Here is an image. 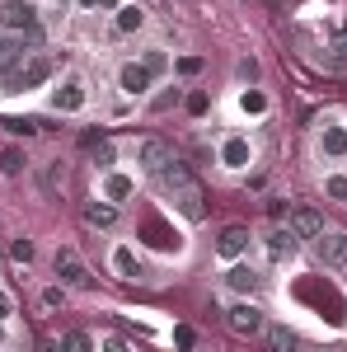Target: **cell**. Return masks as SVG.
<instances>
[{"label":"cell","mask_w":347,"mask_h":352,"mask_svg":"<svg viewBox=\"0 0 347 352\" xmlns=\"http://www.w3.org/2000/svg\"><path fill=\"white\" fill-rule=\"evenodd\" d=\"M225 324L235 329V333H240V338H254V333H263V310H258V305H254V300H240V305H230V310H225Z\"/></svg>","instance_id":"obj_1"},{"label":"cell","mask_w":347,"mask_h":352,"mask_svg":"<svg viewBox=\"0 0 347 352\" xmlns=\"http://www.w3.org/2000/svg\"><path fill=\"white\" fill-rule=\"evenodd\" d=\"M0 28H38V5L33 0H5L0 5Z\"/></svg>","instance_id":"obj_2"},{"label":"cell","mask_w":347,"mask_h":352,"mask_svg":"<svg viewBox=\"0 0 347 352\" xmlns=\"http://www.w3.org/2000/svg\"><path fill=\"white\" fill-rule=\"evenodd\" d=\"M56 277H61L66 287H89V268L80 263L76 249H56Z\"/></svg>","instance_id":"obj_3"},{"label":"cell","mask_w":347,"mask_h":352,"mask_svg":"<svg viewBox=\"0 0 347 352\" xmlns=\"http://www.w3.org/2000/svg\"><path fill=\"white\" fill-rule=\"evenodd\" d=\"M174 207H179L188 221H202V217H207V197H202V188H197L192 179L174 188Z\"/></svg>","instance_id":"obj_4"},{"label":"cell","mask_w":347,"mask_h":352,"mask_svg":"<svg viewBox=\"0 0 347 352\" xmlns=\"http://www.w3.org/2000/svg\"><path fill=\"white\" fill-rule=\"evenodd\" d=\"M52 109L56 113H80L85 109V80L80 76H66V85L52 94Z\"/></svg>","instance_id":"obj_5"},{"label":"cell","mask_w":347,"mask_h":352,"mask_svg":"<svg viewBox=\"0 0 347 352\" xmlns=\"http://www.w3.org/2000/svg\"><path fill=\"white\" fill-rule=\"evenodd\" d=\"M47 76H52V61H47V56H33L28 66H19V71L10 76V89H33V85H43Z\"/></svg>","instance_id":"obj_6"},{"label":"cell","mask_w":347,"mask_h":352,"mask_svg":"<svg viewBox=\"0 0 347 352\" xmlns=\"http://www.w3.org/2000/svg\"><path fill=\"white\" fill-rule=\"evenodd\" d=\"M320 263L324 268H343L347 263V235H338V230L320 235Z\"/></svg>","instance_id":"obj_7"},{"label":"cell","mask_w":347,"mask_h":352,"mask_svg":"<svg viewBox=\"0 0 347 352\" xmlns=\"http://www.w3.org/2000/svg\"><path fill=\"white\" fill-rule=\"evenodd\" d=\"M150 80H155V76H150L141 61H127V66L117 71V85H122V94H146V89H150Z\"/></svg>","instance_id":"obj_8"},{"label":"cell","mask_w":347,"mask_h":352,"mask_svg":"<svg viewBox=\"0 0 347 352\" xmlns=\"http://www.w3.org/2000/svg\"><path fill=\"white\" fill-rule=\"evenodd\" d=\"M291 230L300 235V240H320L324 235V217L315 212V207H295L291 212Z\"/></svg>","instance_id":"obj_9"},{"label":"cell","mask_w":347,"mask_h":352,"mask_svg":"<svg viewBox=\"0 0 347 352\" xmlns=\"http://www.w3.org/2000/svg\"><path fill=\"white\" fill-rule=\"evenodd\" d=\"M216 249H221V258H240L244 249H249V230H244V226H225L221 240H216Z\"/></svg>","instance_id":"obj_10"},{"label":"cell","mask_w":347,"mask_h":352,"mask_svg":"<svg viewBox=\"0 0 347 352\" xmlns=\"http://www.w3.org/2000/svg\"><path fill=\"white\" fill-rule=\"evenodd\" d=\"M136 160L146 164V169H150V174H160L164 164L174 160V151H169V146H164V141H141V155H136Z\"/></svg>","instance_id":"obj_11"},{"label":"cell","mask_w":347,"mask_h":352,"mask_svg":"<svg viewBox=\"0 0 347 352\" xmlns=\"http://www.w3.org/2000/svg\"><path fill=\"white\" fill-rule=\"evenodd\" d=\"M258 282H263V277H258L254 268H230V272H225V287H230V292H240V296H254V292H258Z\"/></svg>","instance_id":"obj_12"},{"label":"cell","mask_w":347,"mask_h":352,"mask_svg":"<svg viewBox=\"0 0 347 352\" xmlns=\"http://www.w3.org/2000/svg\"><path fill=\"white\" fill-rule=\"evenodd\" d=\"M221 160L230 164V169H244V164H249V141H244V136H225V146H221Z\"/></svg>","instance_id":"obj_13"},{"label":"cell","mask_w":347,"mask_h":352,"mask_svg":"<svg viewBox=\"0 0 347 352\" xmlns=\"http://www.w3.org/2000/svg\"><path fill=\"white\" fill-rule=\"evenodd\" d=\"M295 244H300L295 230H272V235H267V254H272V258H291Z\"/></svg>","instance_id":"obj_14"},{"label":"cell","mask_w":347,"mask_h":352,"mask_svg":"<svg viewBox=\"0 0 347 352\" xmlns=\"http://www.w3.org/2000/svg\"><path fill=\"white\" fill-rule=\"evenodd\" d=\"M113 268L122 272L127 282H141V277H146V268L136 263V254H132V249H127V244H122V249H113Z\"/></svg>","instance_id":"obj_15"},{"label":"cell","mask_w":347,"mask_h":352,"mask_svg":"<svg viewBox=\"0 0 347 352\" xmlns=\"http://www.w3.org/2000/svg\"><path fill=\"white\" fill-rule=\"evenodd\" d=\"M324 66H333V71H347V28L333 33V43L324 47Z\"/></svg>","instance_id":"obj_16"},{"label":"cell","mask_w":347,"mask_h":352,"mask_svg":"<svg viewBox=\"0 0 347 352\" xmlns=\"http://www.w3.org/2000/svg\"><path fill=\"white\" fill-rule=\"evenodd\" d=\"M85 221L99 226V230H108V226L117 221V207H113V202H85Z\"/></svg>","instance_id":"obj_17"},{"label":"cell","mask_w":347,"mask_h":352,"mask_svg":"<svg viewBox=\"0 0 347 352\" xmlns=\"http://www.w3.org/2000/svg\"><path fill=\"white\" fill-rule=\"evenodd\" d=\"M320 151L324 155H347V127H324Z\"/></svg>","instance_id":"obj_18"},{"label":"cell","mask_w":347,"mask_h":352,"mask_svg":"<svg viewBox=\"0 0 347 352\" xmlns=\"http://www.w3.org/2000/svg\"><path fill=\"white\" fill-rule=\"evenodd\" d=\"M141 24H146V10L141 5H122L117 10V33H136Z\"/></svg>","instance_id":"obj_19"},{"label":"cell","mask_w":347,"mask_h":352,"mask_svg":"<svg viewBox=\"0 0 347 352\" xmlns=\"http://www.w3.org/2000/svg\"><path fill=\"white\" fill-rule=\"evenodd\" d=\"M263 338H267V348H277V352L295 348V333H291V329H282V324H263Z\"/></svg>","instance_id":"obj_20"},{"label":"cell","mask_w":347,"mask_h":352,"mask_svg":"<svg viewBox=\"0 0 347 352\" xmlns=\"http://www.w3.org/2000/svg\"><path fill=\"white\" fill-rule=\"evenodd\" d=\"M155 179H160L164 188H179V184H188V164H183V160H169L160 174H155Z\"/></svg>","instance_id":"obj_21"},{"label":"cell","mask_w":347,"mask_h":352,"mask_svg":"<svg viewBox=\"0 0 347 352\" xmlns=\"http://www.w3.org/2000/svg\"><path fill=\"white\" fill-rule=\"evenodd\" d=\"M127 192H132V179H127V174H108V184H104V197H108V202H122Z\"/></svg>","instance_id":"obj_22"},{"label":"cell","mask_w":347,"mask_h":352,"mask_svg":"<svg viewBox=\"0 0 347 352\" xmlns=\"http://www.w3.org/2000/svg\"><path fill=\"white\" fill-rule=\"evenodd\" d=\"M141 66H146V71H150V76H160L164 66H169V56H164V52H160V47H150V52L141 56Z\"/></svg>","instance_id":"obj_23"},{"label":"cell","mask_w":347,"mask_h":352,"mask_svg":"<svg viewBox=\"0 0 347 352\" xmlns=\"http://www.w3.org/2000/svg\"><path fill=\"white\" fill-rule=\"evenodd\" d=\"M5 132H14V136H33V132H38V122H33V118H5Z\"/></svg>","instance_id":"obj_24"},{"label":"cell","mask_w":347,"mask_h":352,"mask_svg":"<svg viewBox=\"0 0 347 352\" xmlns=\"http://www.w3.org/2000/svg\"><path fill=\"white\" fill-rule=\"evenodd\" d=\"M0 169H5V174H19V169H24V155H19V151H5V155H0Z\"/></svg>","instance_id":"obj_25"},{"label":"cell","mask_w":347,"mask_h":352,"mask_svg":"<svg viewBox=\"0 0 347 352\" xmlns=\"http://www.w3.org/2000/svg\"><path fill=\"white\" fill-rule=\"evenodd\" d=\"M324 188H328V197H338V202H347V179H343V174H333V179H328Z\"/></svg>","instance_id":"obj_26"},{"label":"cell","mask_w":347,"mask_h":352,"mask_svg":"<svg viewBox=\"0 0 347 352\" xmlns=\"http://www.w3.org/2000/svg\"><path fill=\"white\" fill-rule=\"evenodd\" d=\"M263 109H267V99L258 89H249V94H244V113H263Z\"/></svg>","instance_id":"obj_27"},{"label":"cell","mask_w":347,"mask_h":352,"mask_svg":"<svg viewBox=\"0 0 347 352\" xmlns=\"http://www.w3.org/2000/svg\"><path fill=\"white\" fill-rule=\"evenodd\" d=\"M10 254H14V258H19V263H28V258H33V244H28L24 235H19V240L10 244Z\"/></svg>","instance_id":"obj_28"},{"label":"cell","mask_w":347,"mask_h":352,"mask_svg":"<svg viewBox=\"0 0 347 352\" xmlns=\"http://www.w3.org/2000/svg\"><path fill=\"white\" fill-rule=\"evenodd\" d=\"M61 300H66V292H61V287H47V292H43V305H47V310H56Z\"/></svg>","instance_id":"obj_29"},{"label":"cell","mask_w":347,"mask_h":352,"mask_svg":"<svg viewBox=\"0 0 347 352\" xmlns=\"http://www.w3.org/2000/svg\"><path fill=\"white\" fill-rule=\"evenodd\" d=\"M61 343H66V348H94V343H89V333H66Z\"/></svg>","instance_id":"obj_30"},{"label":"cell","mask_w":347,"mask_h":352,"mask_svg":"<svg viewBox=\"0 0 347 352\" xmlns=\"http://www.w3.org/2000/svg\"><path fill=\"white\" fill-rule=\"evenodd\" d=\"M179 71H183V76H197V71H202V56H183Z\"/></svg>","instance_id":"obj_31"},{"label":"cell","mask_w":347,"mask_h":352,"mask_svg":"<svg viewBox=\"0 0 347 352\" xmlns=\"http://www.w3.org/2000/svg\"><path fill=\"white\" fill-rule=\"evenodd\" d=\"M188 113H207V94H188Z\"/></svg>","instance_id":"obj_32"},{"label":"cell","mask_w":347,"mask_h":352,"mask_svg":"<svg viewBox=\"0 0 347 352\" xmlns=\"http://www.w3.org/2000/svg\"><path fill=\"white\" fill-rule=\"evenodd\" d=\"M10 310H14L10 305V292H0V320H10Z\"/></svg>","instance_id":"obj_33"},{"label":"cell","mask_w":347,"mask_h":352,"mask_svg":"<svg viewBox=\"0 0 347 352\" xmlns=\"http://www.w3.org/2000/svg\"><path fill=\"white\" fill-rule=\"evenodd\" d=\"M5 52H10V43H5V38H0V61H5Z\"/></svg>","instance_id":"obj_34"},{"label":"cell","mask_w":347,"mask_h":352,"mask_svg":"<svg viewBox=\"0 0 347 352\" xmlns=\"http://www.w3.org/2000/svg\"><path fill=\"white\" fill-rule=\"evenodd\" d=\"M80 5H99V0H80Z\"/></svg>","instance_id":"obj_35"},{"label":"cell","mask_w":347,"mask_h":352,"mask_svg":"<svg viewBox=\"0 0 347 352\" xmlns=\"http://www.w3.org/2000/svg\"><path fill=\"white\" fill-rule=\"evenodd\" d=\"M338 272H343V277H347V263H343V268H338Z\"/></svg>","instance_id":"obj_36"}]
</instances>
